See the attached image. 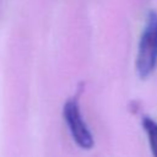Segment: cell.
Segmentation results:
<instances>
[{"label": "cell", "instance_id": "cell-2", "mask_svg": "<svg viewBox=\"0 0 157 157\" xmlns=\"http://www.w3.org/2000/svg\"><path fill=\"white\" fill-rule=\"evenodd\" d=\"M63 115L67 129L77 146L83 150H91L94 146V139L82 118L77 97H72L66 101L63 108Z\"/></svg>", "mask_w": 157, "mask_h": 157}, {"label": "cell", "instance_id": "cell-1", "mask_svg": "<svg viewBox=\"0 0 157 157\" xmlns=\"http://www.w3.org/2000/svg\"><path fill=\"white\" fill-rule=\"evenodd\" d=\"M157 65V12L151 10L146 18L145 28L141 33L137 56L136 71L140 78L148 77Z\"/></svg>", "mask_w": 157, "mask_h": 157}, {"label": "cell", "instance_id": "cell-3", "mask_svg": "<svg viewBox=\"0 0 157 157\" xmlns=\"http://www.w3.org/2000/svg\"><path fill=\"white\" fill-rule=\"evenodd\" d=\"M142 126L146 131L152 157H157V123L148 117L142 119Z\"/></svg>", "mask_w": 157, "mask_h": 157}]
</instances>
